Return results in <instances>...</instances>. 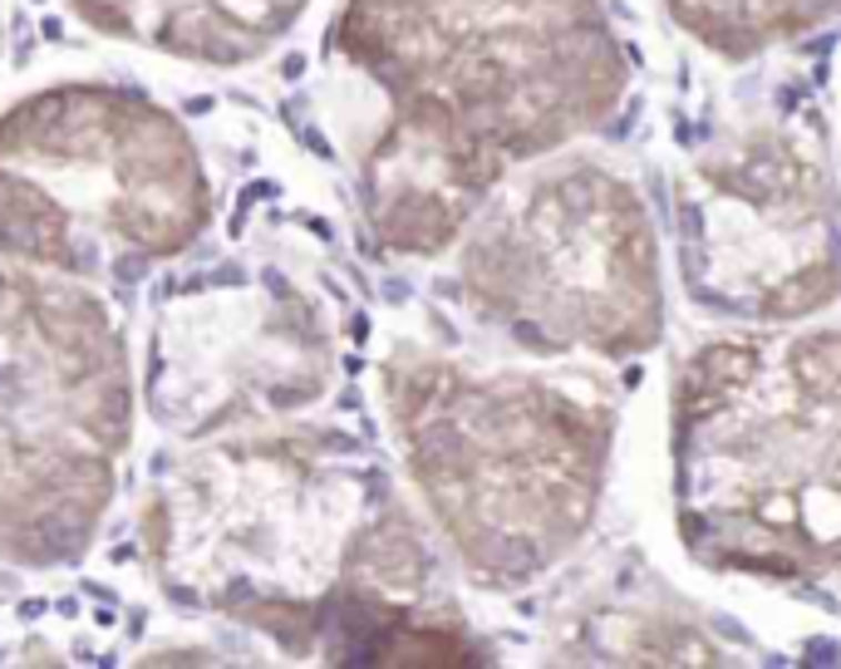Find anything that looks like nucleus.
Masks as SVG:
<instances>
[{
	"label": "nucleus",
	"mask_w": 841,
	"mask_h": 669,
	"mask_svg": "<svg viewBox=\"0 0 841 669\" xmlns=\"http://www.w3.org/2000/svg\"><path fill=\"white\" fill-rule=\"evenodd\" d=\"M295 6L301 0H70L74 16L99 36L202 64L252 60L295 16Z\"/></svg>",
	"instance_id": "obj_3"
},
{
	"label": "nucleus",
	"mask_w": 841,
	"mask_h": 669,
	"mask_svg": "<svg viewBox=\"0 0 841 669\" xmlns=\"http://www.w3.org/2000/svg\"><path fill=\"white\" fill-rule=\"evenodd\" d=\"M207 222L188 133L119 89H50L0 119V256L99 276L119 256H173Z\"/></svg>",
	"instance_id": "obj_2"
},
{
	"label": "nucleus",
	"mask_w": 841,
	"mask_h": 669,
	"mask_svg": "<svg viewBox=\"0 0 841 669\" xmlns=\"http://www.w3.org/2000/svg\"><path fill=\"white\" fill-rule=\"evenodd\" d=\"M129 359L74 276L0 256V557L89 547L129 448Z\"/></svg>",
	"instance_id": "obj_1"
}]
</instances>
